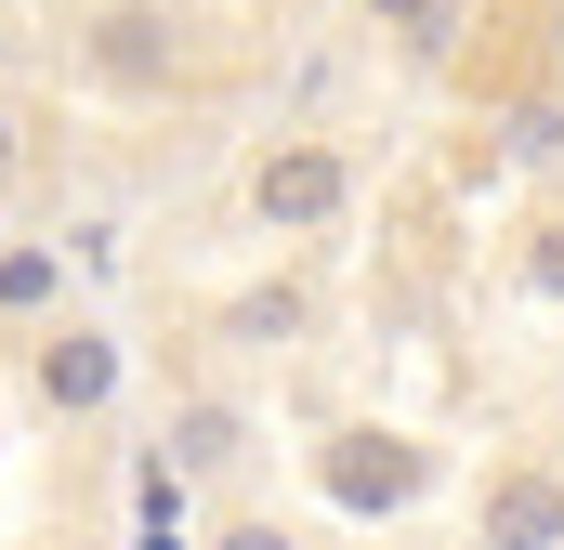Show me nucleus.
<instances>
[{"mask_svg": "<svg viewBox=\"0 0 564 550\" xmlns=\"http://www.w3.org/2000/svg\"><path fill=\"white\" fill-rule=\"evenodd\" d=\"M341 210H355V157L328 132H276L250 157V223H263V237H328Z\"/></svg>", "mask_w": 564, "mask_h": 550, "instance_id": "obj_1", "label": "nucleus"}, {"mask_svg": "<svg viewBox=\"0 0 564 550\" xmlns=\"http://www.w3.org/2000/svg\"><path fill=\"white\" fill-rule=\"evenodd\" d=\"M79 66H93L106 92H171V66H184L171 0H106V13L79 26Z\"/></svg>", "mask_w": 564, "mask_h": 550, "instance_id": "obj_2", "label": "nucleus"}, {"mask_svg": "<svg viewBox=\"0 0 564 550\" xmlns=\"http://www.w3.org/2000/svg\"><path fill=\"white\" fill-rule=\"evenodd\" d=\"M315 472H328V498H341V512H408V498L433 485V459L408 446V432H328V459H315Z\"/></svg>", "mask_w": 564, "mask_h": 550, "instance_id": "obj_3", "label": "nucleus"}, {"mask_svg": "<svg viewBox=\"0 0 564 550\" xmlns=\"http://www.w3.org/2000/svg\"><path fill=\"white\" fill-rule=\"evenodd\" d=\"M26 381H40V407H53V419H106V407H119V341L66 315V328H40Z\"/></svg>", "mask_w": 564, "mask_h": 550, "instance_id": "obj_4", "label": "nucleus"}, {"mask_svg": "<svg viewBox=\"0 0 564 550\" xmlns=\"http://www.w3.org/2000/svg\"><path fill=\"white\" fill-rule=\"evenodd\" d=\"M237 459H250V419L224 407V394H184V407H171V432H158V472H171V485L237 472Z\"/></svg>", "mask_w": 564, "mask_h": 550, "instance_id": "obj_5", "label": "nucleus"}, {"mask_svg": "<svg viewBox=\"0 0 564 550\" xmlns=\"http://www.w3.org/2000/svg\"><path fill=\"white\" fill-rule=\"evenodd\" d=\"M486 550H564V485L552 472H499L486 485Z\"/></svg>", "mask_w": 564, "mask_h": 550, "instance_id": "obj_6", "label": "nucleus"}, {"mask_svg": "<svg viewBox=\"0 0 564 550\" xmlns=\"http://www.w3.org/2000/svg\"><path fill=\"white\" fill-rule=\"evenodd\" d=\"M459 13L473 0H368V26L408 53V66H446V40H459Z\"/></svg>", "mask_w": 564, "mask_h": 550, "instance_id": "obj_7", "label": "nucleus"}, {"mask_svg": "<svg viewBox=\"0 0 564 550\" xmlns=\"http://www.w3.org/2000/svg\"><path fill=\"white\" fill-rule=\"evenodd\" d=\"M237 341H302V288H263V301H237Z\"/></svg>", "mask_w": 564, "mask_h": 550, "instance_id": "obj_8", "label": "nucleus"}, {"mask_svg": "<svg viewBox=\"0 0 564 550\" xmlns=\"http://www.w3.org/2000/svg\"><path fill=\"white\" fill-rule=\"evenodd\" d=\"M525 288H539V301H564V210L525 237Z\"/></svg>", "mask_w": 564, "mask_h": 550, "instance_id": "obj_9", "label": "nucleus"}, {"mask_svg": "<svg viewBox=\"0 0 564 550\" xmlns=\"http://www.w3.org/2000/svg\"><path fill=\"white\" fill-rule=\"evenodd\" d=\"M0 301H53V250H0Z\"/></svg>", "mask_w": 564, "mask_h": 550, "instance_id": "obj_10", "label": "nucleus"}, {"mask_svg": "<svg viewBox=\"0 0 564 550\" xmlns=\"http://www.w3.org/2000/svg\"><path fill=\"white\" fill-rule=\"evenodd\" d=\"M512 144H525V157H564V106H525V119H512Z\"/></svg>", "mask_w": 564, "mask_h": 550, "instance_id": "obj_11", "label": "nucleus"}, {"mask_svg": "<svg viewBox=\"0 0 564 550\" xmlns=\"http://www.w3.org/2000/svg\"><path fill=\"white\" fill-rule=\"evenodd\" d=\"M13 170H26V119L0 106V184H13Z\"/></svg>", "mask_w": 564, "mask_h": 550, "instance_id": "obj_12", "label": "nucleus"}, {"mask_svg": "<svg viewBox=\"0 0 564 550\" xmlns=\"http://www.w3.org/2000/svg\"><path fill=\"white\" fill-rule=\"evenodd\" d=\"M210 550H289V538H276V525H224Z\"/></svg>", "mask_w": 564, "mask_h": 550, "instance_id": "obj_13", "label": "nucleus"}, {"mask_svg": "<svg viewBox=\"0 0 564 550\" xmlns=\"http://www.w3.org/2000/svg\"><path fill=\"white\" fill-rule=\"evenodd\" d=\"M0 40H13V26H0Z\"/></svg>", "mask_w": 564, "mask_h": 550, "instance_id": "obj_14", "label": "nucleus"}]
</instances>
